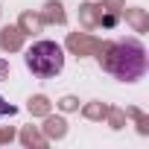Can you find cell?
<instances>
[{
	"instance_id": "1",
	"label": "cell",
	"mask_w": 149,
	"mask_h": 149,
	"mask_svg": "<svg viewBox=\"0 0 149 149\" xmlns=\"http://www.w3.org/2000/svg\"><path fill=\"white\" fill-rule=\"evenodd\" d=\"M100 64H102V70L114 73L117 79L134 82L146 73V50L134 38H126V41H117V44L105 41V47L100 53Z\"/></svg>"
},
{
	"instance_id": "2",
	"label": "cell",
	"mask_w": 149,
	"mask_h": 149,
	"mask_svg": "<svg viewBox=\"0 0 149 149\" xmlns=\"http://www.w3.org/2000/svg\"><path fill=\"white\" fill-rule=\"evenodd\" d=\"M26 67L35 73V76H56L64 67V56H61V47L53 44V41H38L26 50Z\"/></svg>"
},
{
	"instance_id": "3",
	"label": "cell",
	"mask_w": 149,
	"mask_h": 149,
	"mask_svg": "<svg viewBox=\"0 0 149 149\" xmlns=\"http://www.w3.org/2000/svg\"><path fill=\"white\" fill-rule=\"evenodd\" d=\"M123 18V0H105V3H82L79 6V21L82 26L94 29V26H117V21Z\"/></svg>"
},
{
	"instance_id": "4",
	"label": "cell",
	"mask_w": 149,
	"mask_h": 149,
	"mask_svg": "<svg viewBox=\"0 0 149 149\" xmlns=\"http://www.w3.org/2000/svg\"><path fill=\"white\" fill-rule=\"evenodd\" d=\"M67 47H70V53H76V56H100L102 47H105V41L82 35V32H70L67 35Z\"/></svg>"
},
{
	"instance_id": "5",
	"label": "cell",
	"mask_w": 149,
	"mask_h": 149,
	"mask_svg": "<svg viewBox=\"0 0 149 149\" xmlns=\"http://www.w3.org/2000/svg\"><path fill=\"white\" fill-rule=\"evenodd\" d=\"M0 47H3L6 53L21 50V47H24V32H21V26H6L3 32H0Z\"/></svg>"
},
{
	"instance_id": "6",
	"label": "cell",
	"mask_w": 149,
	"mask_h": 149,
	"mask_svg": "<svg viewBox=\"0 0 149 149\" xmlns=\"http://www.w3.org/2000/svg\"><path fill=\"white\" fill-rule=\"evenodd\" d=\"M44 137H53V140H58V137H64L67 134V123L61 120V117H53V114H47L44 117Z\"/></svg>"
},
{
	"instance_id": "7",
	"label": "cell",
	"mask_w": 149,
	"mask_h": 149,
	"mask_svg": "<svg viewBox=\"0 0 149 149\" xmlns=\"http://www.w3.org/2000/svg\"><path fill=\"white\" fill-rule=\"evenodd\" d=\"M21 143L24 146H35V149H44L47 146V137L35 129V126H26L24 132H21Z\"/></svg>"
},
{
	"instance_id": "8",
	"label": "cell",
	"mask_w": 149,
	"mask_h": 149,
	"mask_svg": "<svg viewBox=\"0 0 149 149\" xmlns=\"http://www.w3.org/2000/svg\"><path fill=\"white\" fill-rule=\"evenodd\" d=\"M41 21H44V24H64V9H61V3L50 0V3L44 6V12H41Z\"/></svg>"
},
{
	"instance_id": "9",
	"label": "cell",
	"mask_w": 149,
	"mask_h": 149,
	"mask_svg": "<svg viewBox=\"0 0 149 149\" xmlns=\"http://www.w3.org/2000/svg\"><path fill=\"white\" fill-rule=\"evenodd\" d=\"M123 15H126V21H129L137 32H146V29H149V18H146L143 9H123Z\"/></svg>"
},
{
	"instance_id": "10",
	"label": "cell",
	"mask_w": 149,
	"mask_h": 149,
	"mask_svg": "<svg viewBox=\"0 0 149 149\" xmlns=\"http://www.w3.org/2000/svg\"><path fill=\"white\" fill-rule=\"evenodd\" d=\"M18 26H21V32H24V35H29V32H41L44 21H41V15L24 12V15H21V21H18Z\"/></svg>"
},
{
	"instance_id": "11",
	"label": "cell",
	"mask_w": 149,
	"mask_h": 149,
	"mask_svg": "<svg viewBox=\"0 0 149 149\" xmlns=\"http://www.w3.org/2000/svg\"><path fill=\"white\" fill-rule=\"evenodd\" d=\"M29 114H32V117H47V114H50V100L41 97V94L32 97V100H29Z\"/></svg>"
},
{
	"instance_id": "12",
	"label": "cell",
	"mask_w": 149,
	"mask_h": 149,
	"mask_svg": "<svg viewBox=\"0 0 149 149\" xmlns=\"http://www.w3.org/2000/svg\"><path fill=\"white\" fill-rule=\"evenodd\" d=\"M82 114H85L88 120H102V117L108 114V105H105V102H88V105L82 108Z\"/></svg>"
},
{
	"instance_id": "13",
	"label": "cell",
	"mask_w": 149,
	"mask_h": 149,
	"mask_svg": "<svg viewBox=\"0 0 149 149\" xmlns=\"http://www.w3.org/2000/svg\"><path fill=\"white\" fill-rule=\"evenodd\" d=\"M126 114H129V117L137 123V132H140V134H149V117H146L143 111H137V108H129Z\"/></svg>"
},
{
	"instance_id": "14",
	"label": "cell",
	"mask_w": 149,
	"mask_h": 149,
	"mask_svg": "<svg viewBox=\"0 0 149 149\" xmlns=\"http://www.w3.org/2000/svg\"><path fill=\"white\" fill-rule=\"evenodd\" d=\"M108 123H111V129H123L126 126V111H120V108H108Z\"/></svg>"
},
{
	"instance_id": "15",
	"label": "cell",
	"mask_w": 149,
	"mask_h": 149,
	"mask_svg": "<svg viewBox=\"0 0 149 149\" xmlns=\"http://www.w3.org/2000/svg\"><path fill=\"white\" fill-rule=\"evenodd\" d=\"M58 105H61V111H76V108H79V102L73 100V97H64V100H61Z\"/></svg>"
},
{
	"instance_id": "16",
	"label": "cell",
	"mask_w": 149,
	"mask_h": 149,
	"mask_svg": "<svg viewBox=\"0 0 149 149\" xmlns=\"http://www.w3.org/2000/svg\"><path fill=\"white\" fill-rule=\"evenodd\" d=\"M12 137H15V129H12V126H9V129H0V143H9Z\"/></svg>"
},
{
	"instance_id": "17",
	"label": "cell",
	"mask_w": 149,
	"mask_h": 149,
	"mask_svg": "<svg viewBox=\"0 0 149 149\" xmlns=\"http://www.w3.org/2000/svg\"><path fill=\"white\" fill-rule=\"evenodd\" d=\"M3 114H15V108L9 102H3V97H0V117H3Z\"/></svg>"
},
{
	"instance_id": "18",
	"label": "cell",
	"mask_w": 149,
	"mask_h": 149,
	"mask_svg": "<svg viewBox=\"0 0 149 149\" xmlns=\"http://www.w3.org/2000/svg\"><path fill=\"white\" fill-rule=\"evenodd\" d=\"M6 76H9V64L0 61V79H6Z\"/></svg>"
}]
</instances>
